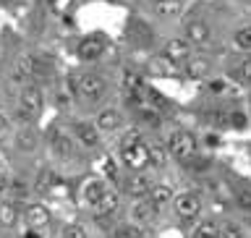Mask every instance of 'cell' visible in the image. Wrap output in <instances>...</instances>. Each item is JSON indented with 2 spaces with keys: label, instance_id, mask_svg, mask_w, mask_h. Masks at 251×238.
Wrapping results in <instances>:
<instances>
[{
  "label": "cell",
  "instance_id": "cell-1",
  "mask_svg": "<svg viewBox=\"0 0 251 238\" xmlns=\"http://www.w3.org/2000/svg\"><path fill=\"white\" fill-rule=\"evenodd\" d=\"M149 144H144L141 141V136L136 131L128 133V136H123L121 141V160L126 168L136 170V173H144V168L149 165Z\"/></svg>",
  "mask_w": 251,
  "mask_h": 238
},
{
  "label": "cell",
  "instance_id": "cell-2",
  "mask_svg": "<svg viewBox=\"0 0 251 238\" xmlns=\"http://www.w3.org/2000/svg\"><path fill=\"white\" fill-rule=\"evenodd\" d=\"M196 152V139L188 131H176L168 141V155H173L176 160H188Z\"/></svg>",
  "mask_w": 251,
  "mask_h": 238
},
{
  "label": "cell",
  "instance_id": "cell-3",
  "mask_svg": "<svg viewBox=\"0 0 251 238\" xmlns=\"http://www.w3.org/2000/svg\"><path fill=\"white\" fill-rule=\"evenodd\" d=\"M105 89H107L105 79L97 76V74H86V76H81V81H78V92H81V97L86 102H97L102 94H105Z\"/></svg>",
  "mask_w": 251,
  "mask_h": 238
},
{
  "label": "cell",
  "instance_id": "cell-4",
  "mask_svg": "<svg viewBox=\"0 0 251 238\" xmlns=\"http://www.w3.org/2000/svg\"><path fill=\"white\" fill-rule=\"evenodd\" d=\"M173 204H176L178 217H183V220H194L201 212V199L196 194H178L173 199Z\"/></svg>",
  "mask_w": 251,
  "mask_h": 238
},
{
  "label": "cell",
  "instance_id": "cell-5",
  "mask_svg": "<svg viewBox=\"0 0 251 238\" xmlns=\"http://www.w3.org/2000/svg\"><path fill=\"white\" fill-rule=\"evenodd\" d=\"M149 188H152V178H149L147 173H133V176L126 181V194L133 196V199L149 196Z\"/></svg>",
  "mask_w": 251,
  "mask_h": 238
},
{
  "label": "cell",
  "instance_id": "cell-6",
  "mask_svg": "<svg viewBox=\"0 0 251 238\" xmlns=\"http://www.w3.org/2000/svg\"><path fill=\"white\" fill-rule=\"evenodd\" d=\"M188 55H191V42H188V39L173 37V39H168V42H165V58H168L170 63L186 60Z\"/></svg>",
  "mask_w": 251,
  "mask_h": 238
},
{
  "label": "cell",
  "instance_id": "cell-7",
  "mask_svg": "<svg viewBox=\"0 0 251 238\" xmlns=\"http://www.w3.org/2000/svg\"><path fill=\"white\" fill-rule=\"evenodd\" d=\"M39 107H42V92L37 86H24L21 89V110L34 118L39 113Z\"/></svg>",
  "mask_w": 251,
  "mask_h": 238
},
{
  "label": "cell",
  "instance_id": "cell-8",
  "mask_svg": "<svg viewBox=\"0 0 251 238\" xmlns=\"http://www.w3.org/2000/svg\"><path fill=\"white\" fill-rule=\"evenodd\" d=\"M118 204H121V196H118V191H113V188H105L102 191V196L97 199V204H94V212L102 217V215H113V212L118 210Z\"/></svg>",
  "mask_w": 251,
  "mask_h": 238
},
{
  "label": "cell",
  "instance_id": "cell-9",
  "mask_svg": "<svg viewBox=\"0 0 251 238\" xmlns=\"http://www.w3.org/2000/svg\"><path fill=\"white\" fill-rule=\"evenodd\" d=\"M186 39L194 45H201L209 39V26L201 19H188L186 21Z\"/></svg>",
  "mask_w": 251,
  "mask_h": 238
},
{
  "label": "cell",
  "instance_id": "cell-10",
  "mask_svg": "<svg viewBox=\"0 0 251 238\" xmlns=\"http://www.w3.org/2000/svg\"><path fill=\"white\" fill-rule=\"evenodd\" d=\"M24 217H26V223L34 228V231L50 223V212H47V207H42V204H29L26 212H24Z\"/></svg>",
  "mask_w": 251,
  "mask_h": 238
},
{
  "label": "cell",
  "instance_id": "cell-11",
  "mask_svg": "<svg viewBox=\"0 0 251 238\" xmlns=\"http://www.w3.org/2000/svg\"><path fill=\"white\" fill-rule=\"evenodd\" d=\"M102 50H105V45H102L100 37H86L81 45H78V55H81V60H97Z\"/></svg>",
  "mask_w": 251,
  "mask_h": 238
},
{
  "label": "cell",
  "instance_id": "cell-12",
  "mask_svg": "<svg viewBox=\"0 0 251 238\" xmlns=\"http://www.w3.org/2000/svg\"><path fill=\"white\" fill-rule=\"evenodd\" d=\"M105 184L102 181H97V178H92V181H86V184L81 186V202L84 204H89V207H94L97 204V199L102 196V191H105Z\"/></svg>",
  "mask_w": 251,
  "mask_h": 238
},
{
  "label": "cell",
  "instance_id": "cell-13",
  "mask_svg": "<svg viewBox=\"0 0 251 238\" xmlns=\"http://www.w3.org/2000/svg\"><path fill=\"white\" fill-rule=\"evenodd\" d=\"M39 63L37 58H31V55H19V60H16V79H31L37 74Z\"/></svg>",
  "mask_w": 251,
  "mask_h": 238
},
{
  "label": "cell",
  "instance_id": "cell-14",
  "mask_svg": "<svg viewBox=\"0 0 251 238\" xmlns=\"http://www.w3.org/2000/svg\"><path fill=\"white\" fill-rule=\"evenodd\" d=\"M118 126H121V113H118V110L107 107L97 115V129L100 131H115Z\"/></svg>",
  "mask_w": 251,
  "mask_h": 238
},
{
  "label": "cell",
  "instance_id": "cell-15",
  "mask_svg": "<svg viewBox=\"0 0 251 238\" xmlns=\"http://www.w3.org/2000/svg\"><path fill=\"white\" fill-rule=\"evenodd\" d=\"M149 202H152L154 207H162V204L173 202V188L165 186V184H152V188H149Z\"/></svg>",
  "mask_w": 251,
  "mask_h": 238
},
{
  "label": "cell",
  "instance_id": "cell-16",
  "mask_svg": "<svg viewBox=\"0 0 251 238\" xmlns=\"http://www.w3.org/2000/svg\"><path fill=\"white\" fill-rule=\"evenodd\" d=\"M133 220L136 223H149V220H154V215H157V207L149 199H141L139 204H133Z\"/></svg>",
  "mask_w": 251,
  "mask_h": 238
},
{
  "label": "cell",
  "instance_id": "cell-17",
  "mask_svg": "<svg viewBox=\"0 0 251 238\" xmlns=\"http://www.w3.org/2000/svg\"><path fill=\"white\" fill-rule=\"evenodd\" d=\"M76 136L81 139L86 147H94V144L100 141L97 129H94V126H89V123H76Z\"/></svg>",
  "mask_w": 251,
  "mask_h": 238
},
{
  "label": "cell",
  "instance_id": "cell-18",
  "mask_svg": "<svg viewBox=\"0 0 251 238\" xmlns=\"http://www.w3.org/2000/svg\"><path fill=\"white\" fill-rule=\"evenodd\" d=\"M16 144H19L21 152H34L37 149V133L31 129H21L19 136H16Z\"/></svg>",
  "mask_w": 251,
  "mask_h": 238
},
{
  "label": "cell",
  "instance_id": "cell-19",
  "mask_svg": "<svg viewBox=\"0 0 251 238\" xmlns=\"http://www.w3.org/2000/svg\"><path fill=\"white\" fill-rule=\"evenodd\" d=\"M186 74L191 76V79H204V76L209 74V60H207V58H194V60H188Z\"/></svg>",
  "mask_w": 251,
  "mask_h": 238
},
{
  "label": "cell",
  "instance_id": "cell-20",
  "mask_svg": "<svg viewBox=\"0 0 251 238\" xmlns=\"http://www.w3.org/2000/svg\"><path fill=\"white\" fill-rule=\"evenodd\" d=\"M16 220H19V210H16V204L13 202H3V204H0V225L13 228Z\"/></svg>",
  "mask_w": 251,
  "mask_h": 238
},
{
  "label": "cell",
  "instance_id": "cell-21",
  "mask_svg": "<svg viewBox=\"0 0 251 238\" xmlns=\"http://www.w3.org/2000/svg\"><path fill=\"white\" fill-rule=\"evenodd\" d=\"M149 149V165H154V168H162L165 162H168V149L160 147V144H152L147 147Z\"/></svg>",
  "mask_w": 251,
  "mask_h": 238
},
{
  "label": "cell",
  "instance_id": "cell-22",
  "mask_svg": "<svg viewBox=\"0 0 251 238\" xmlns=\"http://www.w3.org/2000/svg\"><path fill=\"white\" fill-rule=\"evenodd\" d=\"M183 11V0H162L157 3V13L160 16H176Z\"/></svg>",
  "mask_w": 251,
  "mask_h": 238
},
{
  "label": "cell",
  "instance_id": "cell-23",
  "mask_svg": "<svg viewBox=\"0 0 251 238\" xmlns=\"http://www.w3.org/2000/svg\"><path fill=\"white\" fill-rule=\"evenodd\" d=\"M123 86L128 89L131 94H139L141 89H144V84H141V76L133 74V71H126L123 74Z\"/></svg>",
  "mask_w": 251,
  "mask_h": 238
},
{
  "label": "cell",
  "instance_id": "cell-24",
  "mask_svg": "<svg viewBox=\"0 0 251 238\" xmlns=\"http://www.w3.org/2000/svg\"><path fill=\"white\" fill-rule=\"evenodd\" d=\"M217 238H243V228L238 223H225L217 231Z\"/></svg>",
  "mask_w": 251,
  "mask_h": 238
},
{
  "label": "cell",
  "instance_id": "cell-25",
  "mask_svg": "<svg viewBox=\"0 0 251 238\" xmlns=\"http://www.w3.org/2000/svg\"><path fill=\"white\" fill-rule=\"evenodd\" d=\"M55 149H58L60 157H68L71 152H74V144H71V139L66 136V133H55Z\"/></svg>",
  "mask_w": 251,
  "mask_h": 238
},
{
  "label": "cell",
  "instance_id": "cell-26",
  "mask_svg": "<svg viewBox=\"0 0 251 238\" xmlns=\"http://www.w3.org/2000/svg\"><path fill=\"white\" fill-rule=\"evenodd\" d=\"M235 47L241 50H251V26H243L235 31Z\"/></svg>",
  "mask_w": 251,
  "mask_h": 238
},
{
  "label": "cell",
  "instance_id": "cell-27",
  "mask_svg": "<svg viewBox=\"0 0 251 238\" xmlns=\"http://www.w3.org/2000/svg\"><path fill=\"white\" fill-rule=\"evenodd\" d=\"M217 231H220V228L207 220V223H201V225L194 231V238H217Z\"/></svg>",
  "mask_w": 251,
  "mask_h": 238
},
{
  "label": "cell",
  "instance_id": "cell-28",
  "mask_svg": "<svg viewBox=\"0 0 251 238\" xmlns=\"http://www.w3.org/2000/svg\"><path fill=\"white\" fill-rule=\"evenodd\" d=\"M115 238H141V228L139 225H121L115 231Z\"/></svg>",
  "mask_w": 251,
  "mask_h": 238
},
{
  "label": "cell",
  "instance_id": "cell-29",
  "mask_svg": "<svg viewBox=\"0 0 251 238\" xmlns=\"http://www.w3.org/2000/svg\"><path fill=\"white\" fill-rule=\"evenodd\" d=\"M63 238H86V231L78 223H71L63 228Z\"/></svg>",
  "mask_w": 251,
  "mask_h": 238
},
{
  "label": "cell",
  "instance_id": "cell-30",
  "mask_svg": "<svg viewBox=\"0 0 251 238\" xmlns=\"http://www.w3.org/2000/svg\"><path fill=\"white\" fill-rule=\"evenodd\" d=\"M241 79H243V84H251V55L241 63Z\"/></svg>",
  "mask_w": 251,
  "mask_h": 238
},
{
  "label": "cell",
  "instance_id": "cell-31",
  "mask_svg": "<svg viewBox=\"0 0 251 238\" xmlns=\"http://www.w3.org/2000/svg\"><path fill=\"white\" fill-rule=\"evenodd\" d=\"M207 89H209V92H215V94H220V92L225 89V81H223V79H215V81H209Z\"/></svg>",
  "mask_w": 251,
  "mask_h": 238
},
{
  "label": "cell",
  "instance_id": "cell-32",
  "mask_svg": "<svg viewBox=\"0 0 251 238\" xmlns=\"http://www.w3.org/2000/svg\"><path fill=\"white\" fill-rule=\"evenodd\" d=\"M230 123L238 126V129H243V126H246V118H243L241 113H233V115H230Z\"/></svg>",
  "mask_w": 251,
  "mask_h": 238
},
{
  "label": "cell",
  "instance_id": "cell-33",
  "mask_svg": "<svg viewBox=\"0 0 251 238\" xmlns=\"http://www.w3.org/2000/svg\"><path fill=\"white\" fill-rule=\"evenodd\" d=\"M8 184H11V181H8V176L3 170H0V194H5L8 191Z\"/></svg>",
  "mask_w": 251,
  "mask_h": 238
},
{
  "label": "cell",
  "instance_id": "cell-34",
  "mask_svg": "<svg viewBox=\"0 0 251 238\" xmlns=\"http://www.w3.org/2000/svg\"><path fill=\"white\" fill-rule=\"evenodd\" d=\"M105 170H107V176H115V162L107 160V162H105Z\"/></svg>",
  "mask_w": 251,
  "mask_h": 238
},
{
  "label": "cell",
  "instance_id": "cell-35",
  "mask_svg": "<svg viewBox=\"0 0 251 238\" xmlns=\"http://www.w3.org/2000/svg\"><path fill=\"white\" fill-rule=\"evenodd\" d=\"M8 129V121H5V115H0V133H3Z\"/></svg>",
  "mask_w": 251,
  "mask_h": 238
},
{
  "label": "cell",
  "instance_id": "cell-36",
  "mask_svg": "<svg viewBox=\"0 0 251 238\" xmlns=\"http://www.w3.org/2000/svg\"><path fill=\"white\" fill-rule=\"evenodd\" d=\"M24 238H37V236H34V233H26V236H24Z\"/></svg>",
  "mask_w": 251,
  "mask_h": 238
},
{
  "label": "cell",
  "instance_id": "cell-37",
  "mask_svg": "<svg viewBox=\"0 0 251 238\" xmlns=\"http://www.w3.org/2000/svg\"><path fill=\"white\" fill-rule=\"evenodd\" d=\"M154 3H162V0H154Z\"/></svg>",
  "mask_w": 251,
  "mask_h": 238
}]
</instances>
